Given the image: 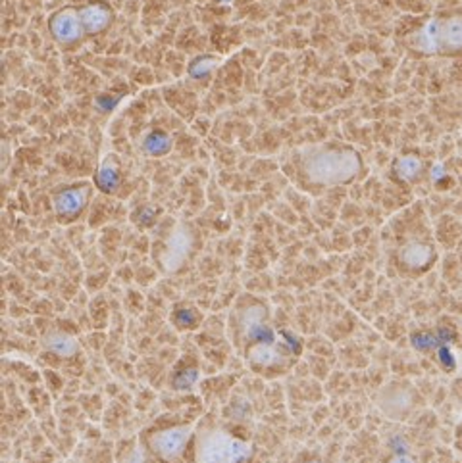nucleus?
<instances>
[{
  "mask_svg": "<svg viewBox=\"0 0 462 463\" xmlns=\"http://www.w3.org/2000/svg\"><path fill=\"white\" fill-rule=\"evenodd\" d=\"M255 452L251 440L222 427H208L195 437V463H245Z\"/></svg>",
  "mask_w": 462,
  "mask_h": 463,
  "instance_id": "f03ea898",
  "label": "nucleus"
},
{
  "mask_svg": "<svg viewBox=\"0 0 462 463\" xmlns=\"http://www.w3.org/2000/svg\"><path fill=\"white\" fill-rule=\"evenodd\" d=\"M141 148H143V152L147 154V156L162 158V156H166L169 150H172V137H169L162 129H150L143 137Z\"/></svg>",
  "mask_w": 462,
  "mask_h": 463,
  "instance_id": "ddd939ff",
  "label": "nucleus"
},
{
  "mask_svg": "<svg viewBox=\"0 0 462 463\" xmlns=\"http://www.w3.org/2000/svg\"><path fill=\"white\" fill-rule=\"evenodd\" d=\"M49 31L58 44L72 46L82 43L87 33L82 22L80 6H66L54 12L49 20Z\"/></svg>",
  "mask_w": 462,
  "mask_h": 463,
  "instance_id": "0eeeda50",
  "label": "nucleus"
},
{
  "mask_svg": "<svg viewBox=\"0 0 462 463\" xmlns=\"http://www.w3.org/2000/svg\"><path fill=\"white\" fill-rule=\"evenodd\" d=\"M195 440V425L179 423L152 430L147 437L150 454L164 463H178Z\"/></svg>",
  "mask_w": 462,
  "mask_h": 463,
  "instance_id": "20e7f679",
  "label": "nucleus"
},
{
  "mask_svg": "<svg viewBox=\"0 0 462 463\" xmlns=\"http://www.w3.org/2000/svg\"><path fill=\"white\" fill-rule=\"evenodd\" d=\"M422 160L419 156H412V154H407V156H400L395 162V175L405 181V183H412L420 177L422 174Z\"/></svg>",
  "mask_w": 462,
  "mask_h": 463,
  "instance_id": "2eb2a0df",
  "label": "nucleus"
},
{
  "mask_svg": "<svg viewBox=\"0 0 462 463\" xmlns=\"http://www.w3.org/2000/svg\"><path fill=\"white\" fill-rule=\"evenodd\" d=\"M410 41L416 51L426 54L462 49V18L429 20Z\"/></svg>",
  "mask_w": 462,
  "mask_h": 463,
  "instance_id": "7ed1b4c3",
  "label": "nucleus"
},
{
  "mask_svg": "<svg viewBox=\"0 0 462 463\" xmlns=\"http://www.w3.org/2000/svg\"><path fill=\"white\" fill-rule=\"evenodd\" d=\"M220 3H224V5H229V3H234V0H220Z\"/></svg>",
  "mask_w": 462,
  "mask_h": 463,
  "instance_id": "a211bd4d",
  "label": "nucleus"
},
{
  "mask_svg": "<svg viewBox=\"0 0 462 463\" xmlns=\"http://www.w3.org/2000/svg\"><path fill=\"white\" fill-rule=\"evenodd\" d=\"M434 258H436L434 249H431L428 242H422V241H409L407 244L400 246V250H399L400 266H405L410 271L426 269L431 261H434Z\"/></svg>",
  "mask_w": 462,
  "mask_h": 463,
  "instance_id": "f8f14e48",
  "label": "nucleus"
},
{
  "mask_svg": "<svg viewBox=\"0 0 462 463\" xmlns=\"http://www.w3.org/2000/svg\"><path fill=\"white\" fill-rule=\"evenodd\" d=\"M245 358L253 372L262 375L284 373L291 364L289 352L280 343L272 341V338H262V341L246 345Z\"/></svg>",
  "mask_w": 462,
  "mask_h": 463,
  "instance_id": "423d86ee",
  "label": "nucleus"
},
{
  "mask_svg": "<svg viewBox=\"0 0 462 463\" xmlns=\"http://www.w3.org/2000/svg\"><path fill=\"white\" fill-rule=\"evenodd\" d=\"M385 463H416V459H414L410 454L399 452V454H393Z\"/></svg>",
  "mask_w": 462,
  "mask_h": 463,
  "instance_id": "f3484780",
  "label": "nucleus"
},
{
  "mask_svg": "<svg viewBox=\"0 0 462 463\" xmlns=\"http://www.w3.org/2000/svg\"><path fill=\"white\" fill-rule=\"evenodd\" d=\"M361 156L351 148L316 146L303 154V175L318 187L347 184L361 172Z\"/></svg>",
  "mask_w": 462,
  "mask_h": 463,
  "instance_id": "f257e3e1",
  "label": "nucleus"
},
{
  "mask_svg": "<svg viewBox=\"0 0 462 463\" xmlns=\"http://www.w3.org/2000/svg\"><path fill=\"white\" fill-rule=\"evenodd\" d=\"M378 408L391 420H405L414 408V389L405 383H390L378 394Z\"/></svg>",
  "mask_w": 462,
  "mask_h": 463,
  "instance_id": "6e6552de",
  "label": "nucleus"
},
{
  "mask_svg": "<svg viewBox=\"0 0 462 463\" xmlns=\"http://www.w3.org/2000/svg\"><path fill=\"white\" fill-rule=\"evenodd\" d=\"M41 346L43 350H46L49 354L62 360L73 358L80 354V343L77 338L66 331L62 329H49L43 336H41Z\"/></svg>",
  "mask_w": 462,
  "mask_h": 463,
  "instance_id": "9d476101",
  "label": "nucleus"
},
{
  "mask_svg": "<svg viewBox=\"0 0 462 463\" xmlns=\"http://www.w3.org/2000/svg\"><path fill=\"white\" fill-rule=\"evenodd\" d=\"M80 12L87 37L104 33L114 22V10L104 0H92V3L80 6Z\"/></svg>",
  "mask_w": 462,
  "mask_h": 463,
  "instance_id": "1a4fd4ad",
  "label": "nucleus"
},
{
  "mask_svg": "<svg viewBox=\"0 0 462 463\" xmlns=\"http://www.w3.org/2000/svg\"><path fill=\"white\" fill-rule=\"evenodd\" d=\"M92 191H95V184H92L91 181L70 183V184H66V187L54 191L53 193V210H54L56 220L60 223H72L77 218H82L85 210L89 208Z\"/></svg>",
  "mask_w": 462,
  "mask_h": 463,
  "instance_id": "39448f33",
  "label": "nucleus"
},
{
  "mask_svg": "<svg viewBox=\"0 0 462 463\" xmlns=\"http://www.w3.org/2000/svg\"><path fill=\"white\" fill-rule=\"evenodd\" d=\"M95 184L106 194L116 193V189L120 187V169H118V165L114 162H102L99 165Z\"/></svg>",
  "mask_w": 462,
  "mask_h": 463,
  "instance_id": "4468645a",
  "label": "nucleus"
},
{
  "mask_svg": "<svg viewBox=\"0 0 462 463\" xmlns=\"http://www.w3.org/2000/svg\"><path fill=\"white\" fill-rule=\"evenodd\" d=\"M214 66H216V60H212V56H200L191 64V75L203 77V75L210 73Z\"/></svg>",
  "mask_w": 462,
  "mask_h": 463,
  "instance_id": "dca6fc26",
  "label": "nucleus"
},
{
  "mask_svg": "<svg viewBox=\"0 0 462 463\" xmlns=\"http://www.w3.org/2000/svg\"><path fill=\"white\" fill-rule=\"evenodd\" d=\"M239 326L249 345L255 341H262L266 326V307L258 302L245 306L239 314Z\"/></svg>",
  "mask_w": 462,
  "mask_h": 463,
  "instance_id": "9b49d317",
  "label": "nucleus"
}]
</instances>
